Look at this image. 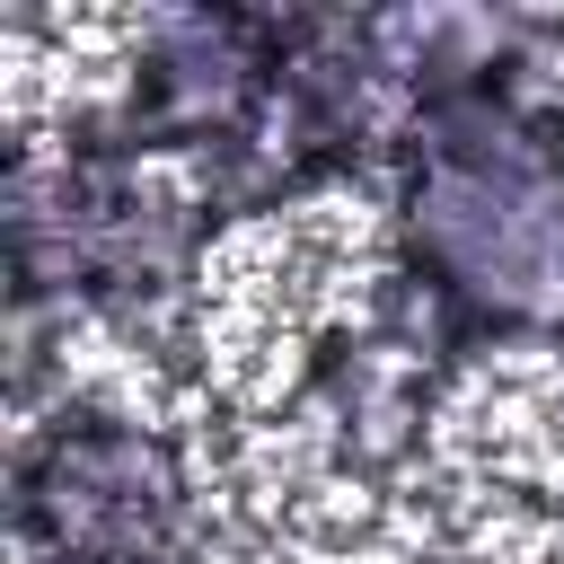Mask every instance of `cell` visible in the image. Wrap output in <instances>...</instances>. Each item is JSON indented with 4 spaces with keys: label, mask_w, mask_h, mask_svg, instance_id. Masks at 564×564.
Listing matches in <instances>:
<instances>
[{
    "label": "cell",
    "mask_w": 564,
    "mask_h": 564,
    "mask_svg": "<svg viewBox=\"0 0 564 564\" xmlns=\"http://www.w3.org/2000/svg\"><path fill=\"white\" fill-rule=\"evenodd\" d=\"M397 238L449 335L564 317V115L502 62L414 70L397 123Z\"/></svg>",
    "instance_id": "obj_1"
},
{
    "label": "cell",
    "mask_w": 564,
    "mask_h": 564,
    "mask_svg": "<svg viewBox=\"0 0 564 564\" xmlns=\"http://www.w3.org/2000/svg\"><path fill=\"white\" fill-rule=\"evenodd\" d=\"M18 538L35 564H167L185 467L132 414H62L18 458Z\"/></svg>",
    "instance_id": "obj_2"
},
{
    "label": "cell",
    "mask_w": 564,
    "mask_h": 564,
    "mask_svg": "<svg viewBox=\"0 0 564 564\" xmlns=\"http://www.w3.org/2000/svg\"><path fill=\"white\" fill-rule=\"evenodd\" d=\"M291 26L300 18H247V9L159 18L141 35V53H132V88H123L115 141L132 159L247 141L291 88Z\"/></svg>",
    "instance_id": "obj_3"
}]
</instances>
